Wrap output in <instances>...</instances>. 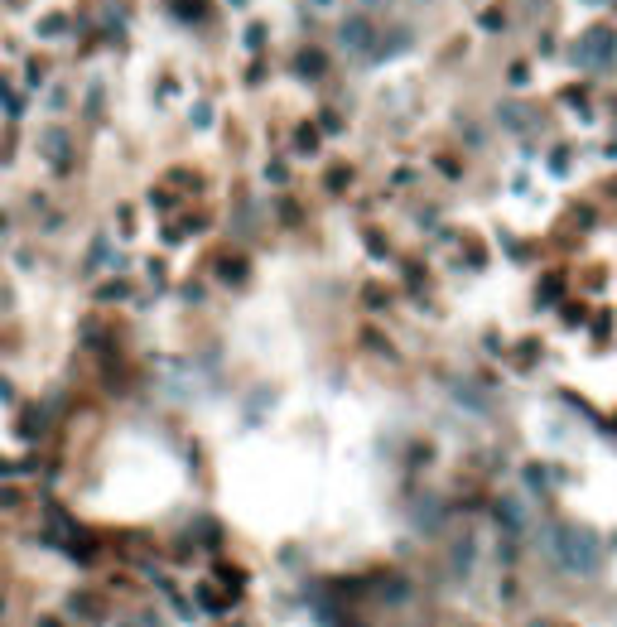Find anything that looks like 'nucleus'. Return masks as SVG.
Returning <instances> with one entry per match:
<instances>
[{"label":"nucleus","instance_id":"nucleus-1","mask_svg":"<svg viewBox=\"0 0 617 627\" xmlns=\"http://www.w3.org/2000/svg\"><path fill=\"white\" fill-rule=\"evenodd\" d=\"M545 555H550L564 574H574V580H593L598 560H603L598 536L584 531V527H550L545 531Z\"/></svg>","mask_w":617,"mask_h":627},{"label":"nucleus","instance_id":"nucleus-2","mask_svg":"<svg viewBox=\"0 0 617 627\" xmlns=\"http://www.w3.org/2000/svg\"><path fill=\"white\" fill-rule=\"evenodd\" d=\"M338 44L348 58H371L376 44H382V29H376V20L362 10V15H348V20L338 25Z\"/></svg>","mask_w":617,"mask_h":627},{"label":"nucleus","instance_id":"nucleus-3","mask_svg":"<svg viewBox=\"0 0 617 627\" xmlns=\"http://www.w3.org/2000/svg\"><path fill=\"white\" fill-rule=\"evenodd\" d=\"M612 58H617V34L612 29H589L574 48V63H584V68H603Z\"/></svg>","mask_w":617,"mask_h":627},{"label":"nucleus","instance_id":"nucleus-4","mask_svg":"<svg viewBox=\"0 0 617 627\" xmlns=\"http://www.w3.org/2000/svg\"><path fill=\"white\" fill-rule=\"evenodd\" d=\"M39 155L54 164V169H68V160H73V141H68V131H63V126L39 131Z\"/></svg>","mask_w":617,"mask_h":627},{"label":"nucleus","instance_id":"nucleus-5","mask_svg":"<svg viewBox=\"0 0 617 627\" xmlns=\"http://www.w3.org/2000/svg\"><path fill=\"white\" fill-rule=\"evenodd\" d=\"M497 521H502V527L511 531V536H521L526 531V507H521V497H497Z\"/></svg>","mask_w":617,"mask_h":627},{"label":"nucleus","instance_id":"nucleus-6","mask_svg":"<svg viewBox=\"0 0 617 627\" xmlns=\"http://www.w3.org/2000/svg\"><path fill=\"white\" fill-rule=\"evenodd\" d=\"M415 527H424V531H439V502L424 497V502L415 507Z\"/></svg>","mask_w":617,"mask_h":627},{"label":"nucleus","instance_id":"nucleus-7","mask_svg":"<svg viewBox=\"0 0 617 627\" xmlns=\"http://www.w3.org/2000/svg\"><path fill=\"white\" fill-rule=\"evenodd\" d=\"M468 570H473V540L463 536L458 546H454V574H458V580H463V574H468Z\"/></svg>","mask_w":617,"mask_h":627},{"label":"nucleus","instance_id":"nucleus-8","mask_svg":"<svg viewBox=\"0 0 617 627\" xmlns=\"http://www.w3.org/2000/svg\"><path fill=\"white\" fill-rule=\"evenodd\" d=\"M502 116H507V126H511V131H526V126H530V116L517 111V107H502Z\"/></svg>","mask_w":617,"mask_h":627},{"label":"nucleus","instance_id":"nucleus-9","mask_svg":"<svg viewBox=\"0 0 617 627\" xmlns=\"http://www.w3.org/2000/svg\"><path fill=\"white\" fill-rule=\"evenodd\" d=\"M362 10H382V5H391V0H357Z\"/></svg>","mask_w":617,"mask_h":627},{"label":"nucleus","instance_id":"nucleus-10","mask_svg":"<svg viewBox=\"0 0 617 627\" xmlns=\"http://www.w3.org/2000/svg\"><path fill=\"white\" fill-rule=\"evenodd\" d=\"M584 5H608V0H584Z\"/></svg>","mask_w":617,"mask_h":627},{"label":"nucleus","instance_id":"nucleus-11","mask_svg":"<svg viewBox=\"0 0 617 627\" xmlns=\"http://www.w3.org/2000/svg\"><path fill=\"white\" fill-rule=\"evenodd\" d=\"M319 5H329V0H319Z\"/></svg>","mask_w":617,"mask_h":627}]
</instances>
